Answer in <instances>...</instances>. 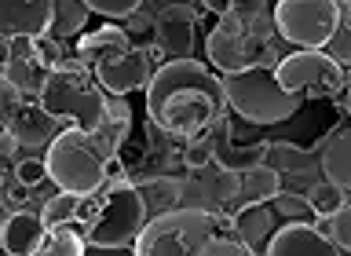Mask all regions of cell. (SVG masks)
I'll list each match as a JSON object with an SVG mask.
<instances>
[{"instance_id":"obj_35","label":"cell","mask_w":351,"mask_h":256,"mask_svg":"<svg viewBox=\"0 0 351 256\" xmlns=\"http://www.w3.org/2000/svg\"><path fill=\"white\" fill-rule=\"evenodd\" d=\"M329 238L340 253H351V202H344L340 213L329 216Z\"/></svg>"},{"instance_id":"obj_44","label":"cell","mask_w":351,"mask_h":256,"mask_svg":"<svg viewBox=\"0 0 351 256\" xmlns=\"http://www.w3.org/2000/svg\"><path fill=\"white\" fill-rule=\"evenodd\" d=\"M4 256H11V253H4Z\"/></svg>"},{"instance_id":"obj_38","label":"cell","mask_w":351,"mask_h":256,"mask_svg":"<svg viewBox=\"0 0 351 256\" xmlns=\"http://www.w3.org/2000/svg\"><path fill=\"white\" fill-rule=\"evenodd\" d=\"M29 194H33V187H22V183L15 180V183H11V191L4 194V202L19 205V209H26V205H29Z\"/></svg>"},{"instance_id":"obj_1","label":"cell","mask_w":351,"mask_h":256,"mask_svg":"<svg viewBox=\"0 0 351 256\" xmlns=\"http://www.w3.org/2000/svg\"><path fill=\"white\" fill-rule=\"evenodd\" d=\"M147 117L180 143L205 136L227 117L223 77L197 59L161 62L147 84Z\"/></svg>"},{"instance_id":"obj_11","label":"cell","mask_w":351,"mask_h":256,"mask_svg":"<svg viewBox=\"0 0 351 256\" xmlns=\"http://www.w3.org/2000/svg\"><path fill=\"white\" fill-rule=\"evenodd\" d=\"M197 44V15L191 4H165L154 19V51L172 59H194Z\"/></svg>"},{"instance_id":"obj_42","label":"cell","mask_w":351,"mask_h":256,"mask_svg":"<svg viewBox=\"0 0 351 256\" xmlns=\"http://www.w3.org/2000/svg\"><path fill=\"white\" fill-rule=\"evenodd\" d=\"M4 216H8V205H4V194H0V224H4Z\"/></svg>"},{"instance_id":"obj_17","label":"cell","mask_w":351,"mask_h":256,"mask_svg":"<svg viewBox=\"0 0 351 256\" xmlns=\"http://www.w3.org/2000/svg\"><path fill=\"white\" fill-rule=\"evenodd\" d=\"M213 143H216V165H219V169L238 172V176L249 172V169H256V165H263V158L271 154V143H267V139H252V143L230 139L227 117L213 128Z\"/></svg>"},{"instance_id":"obj_32","label":"cell","mask_w":351,"mask_h":256,"mask_svg":"<svg viewBox=\"0 0 351 256\" xmlns=\"http://www.w3.org/2000/svg\"><path fill=\"white\" fill-rule=\"evenodd\" d=\"M322 51H329L340 66H351V8H340V19H337V30L329 44Z\"/></svg>"},{"instance_id":"obj_24","label":"cell","mask_w":351,"mask_h":256,"mask_svg":"<svg viewBox=\"0 0 351 256\" xmlns=\"http://www.w3.org/2000/svg\"><path fill=\"white\" fill-rule=\"evenodd\" d=\"M132 37L125 30H117V26H103V30H95V33H88V37L77 40V59H81L88 70L99 62V59H106V55H114L121 48H128Z\"/></svg>"},{"instance_id":"obj_26","label":"cell","mask_w":351,"mask_h":256,"mask_svg":"<svg viewBox=\"0 0 351 256\" xmlns=\"http://www.w3.org/2000/svg\"><path fill=\"white\" fill-rule=\"evenodd\" d=\"M84 235L77 227L70 224H62V227H51L48 231V238H44V246L37 256H84Z\"/></svg>"},{"instance_id":"obj_43","label":"cell","mask_w":351,"mask_h":256,"mask_svg":"<svg viewBox=\"0 0 351 256\" xmlns=\"http://www.w3.org/2000/svg\"><path fill=\"white\" fill-rule=\"evenodd\" d=\"M344 88H351V77H348V84H344Z\"/></svg>"},{"instance_id":"obj_14","label":"cell","mask_w":351,"mask_h":256,"mask_svg":"<svg viewBox=\"0 0 351 256\" xmlns=\"http://www.w3.org/2000/svg\"><path fill=\"white\" fill-rule=\"evenodd\" d=\"M44 238H48V224H44V216L33 213L29 205L8 213L4 224H0V249L11 253V256H37Z\"/></svg>"},{"instance_id":"obj_33","label":"cell","mask_w":351,"mask_h":256,"mask_svg":"<svg viewBox=\"0 0 351 256\" xmlns=\"http://www.w3.org/2000/svg\"><path fill=\"white\" fill-rule=\"evenodd\" d=\"M22 103H26V95H22L11 81H4V77H0V132H8V125L15 121V114L22 110Z\"/></svg>"},{"instance_id":"obj_22","label":"cell","mask_w":351,"mask_h":256,"mask_svg":"<svg viewBox=\"0 0 351 256\" xmlns=\"http://www.w3.org/2000/svg\"><path fill=\"white\" fill-rule=\"evenodd\" d=\"M194 180L202 183V191H205V209H208V213L219 216V209H227V205L238 202V172L219 169V165L213 161L208 169L194 172Z\"/></svg>"},{"instance_id":"obj_15","label":"cell","mask_w":351,"mask_h":256,"mask_svg":"<svg viewBox=\"0 0 351 256\" xmlns=\"http://www.w3.org/2000/svg\"><path fill=\"white\" fill-rule=\"evenodd\" d=\"M70 125H73V121L48 114V110H44L37 99H33V103H22V110L15 114V121L8 125V132L19 139V147L37 150V147H48V143L59 136V132H66Z\"/></svg>"},{"instance_id":"obj_19","label":"cell","mask_w":351,"mask_h":256,"mask_svg":"<svg viewBox=\"0 0 351 256\" xmlns=\"http://www.w3.org/2000/svg\"><path fill=\"white\" fill-rule=\"evenodd\" d=\"M128 132H132V110H128V99H125V95L106 99V117H103V125L95 128V139H99V147L106 150V158H110V161L121 158V147L128 143Z\"/></svg>"},{"instance_id":"obj_41","label":"cell","mask_w":351,"mask_h":256,"mask_svg":"<svg viewBox=\"0 0 351 256\" xmlns=\"http://www.w3.org/2000/svg\"><path fill=\"white\" fill-rule=\"evenodd\" d=\"M205 8L208 11H223V0H205Z\"/></svg>"},{"instance_id":"obj_39","label":"cell","mask_w":351,"mask_h":256,"mask_svg":"<svg viewBox=\"0 0 351 256\" xmlns=\"http://www.w3.org/2000/svg\"><path fill=\"white\" fill-rule=\"evenodd\" d=\"M22 147H19V139L11 136V132H0V161H8V158H15Z\"/></svg>"},{"instance_id":"obj_4","label":"cell","mask_w":351,"mask_h":256,"mask_svg":"<svg viewBox=\"0 0 351 256\" xmlns=\"http://www.w3.org/2000/svg\"><path fill=\"white\" fill-rule=\"evenodd\" d=\"M103 202H99V213L81 227L84 246L92 249H128L136 246L143 224H147V205H143V194L132 180H106L99 187Z\"/></svg>"},{"instance_id":"obj_37","label":"cell","mask_w":351,"mask_h":256,"mask_svg":"<svg viewBox=\"0 0 351 256\" xmlns=\"http://www.w3.org/2000/svg\"><path fill=\"white\" fill-rule=\"evenodd\" d=\"M202 256H252L245 246H241L238 238H223V235H213L208 238V246Z\"/></svg>"},{"instance_id":"obj_36","label":"cell","mask_w":351,"mask_h":256,"mask_svg":"<svg viewBox=\"0 0 351 256\" xmlns=\"http://www.w3.org/2000/svg\"><path fill=\"white\" fill-rule=\"evenodd\" d=\"M15 180L22 183V187H37L48 180V165H44V158H22L19 165H15Z\"/></svg>"},{"instance_id":"obj_13","label":"cell","mask_w":351,"mask_h":256,"mask_svg":"<svg viewBox=\"0 0 351 256\" xmlns=\"http://www.w3.org/2000/svg\"><path fill=\"white\" fill-rule=\"evenodd\" d=\"M48 73L51 66L44 62V55L37 48V40H11V59H8V70L0 73L4 81H11L22 95L37 99L48 84Z\"/></svg>"},{"instance_id":"obj_8","label":"cell","mask_w":351,"mask_h":256,"mask_svg":"<svg viewBox=\"0 0 351 256\" xmlns=\"http://www.w3.org/2000/svg\"><path fill=\"white\" fill-rule=\"evenodd\" d=\"M337 0H278L274 8V30L296 51H322L337 30Z\"/></svg>"},{"instance_id":"obj_2","label":"cell","mask_w":351,"mask_h":256,"mask_svg":"<svg viewBox=\"0 0 351 256\" xmlns=\"http://www.w3.org/2000/svg\"><path fill=\"white\" fill-rule=\"evenodd\" d=\"M223 95H227V110L234 117L249 121V125H263V128L285 125L304 103L300 95L285 92L278 84L274 62L252 66V70H241V73H227Z\"/></svg>"},{"instance_id":"obj_31","label":"cell","mask_w":351,"mask_h":256,"mask_svg":"<svg viewBox=\"0 0 351 256\" xmlns=\"http://www.w3.org/2000/svg\"><path fill=\"white\" fill-rule=\"evenodd\" d=\"M216 161V143H213V132H205V136H194L183 143V165L191 172H202L208 165Z\"/></svg>"},{"instance_id":"obj_40","label":"cell","mask_w":351,"mask_h":256,"mask_svg":"<svg viewBox=\"0 0 351 256\" xmlns=\"http://www.w3.org/2000/svg\"><path fill=\"white\" fill-rule=\"evenodd\" d=\"M8 59H11V40H4V37H0V73L8 70Z\"/></svg>"},{"instance_id":"obj_34","label":"cell","mask_w":351,"mask_h":256,"mask_svg":"<svg viewBox=\"0 0 351 256\" xmlns=\"http://www.w3.org/2000/svg\"><path fill=\"white\" fill-rule=\"evenodd\" d=\"M84 4L92 15H103V19H132L143 0H84Z\"/></svg>"},{"instance_id":"obj_5","label":"cell","mask_w":351,"mask_h":256,"mask_svg":"<svg viewBox=\"0 0 351 256\" xmlns=\"http://www.w3.org/2000/svg\"><path fill=\"white\" fill-rule=\"evenodd\" d=\"M216 235V213L208 209H172L150 216L136 238V256H202Z\"/></svg>"},{"instance_id":"obj_7","label":"cell","mask_w":351,"mask_h":256,"mask_svg":"<svg viewBox=\"0 0 351 256\" xmlns=\"http://www.w3.org/2000/svg\"><path fill=\"white\" fill-rule=\"evenodd\" d=\"M88 73L92 70L73 55L66 66H59V70L48 73V84H44V92L37 95V103L48 110V114H55V117L73 121L77 128L95 132L99 125H103V117H106V95L88 81Z\"/></svg>"},{"instance_id":"obj_21","label":"cell","mask_w":351,"mask_h":256,"mask_svg":"<svg viewBox=\"0 0 351 256\" xmlns=\"http://www.w3.org/2000/svg\"><path fill=\"white\" fill-rule=\"evenodd\" d=\"M278 194H282V176L274 172L271 165H256V169L238 176V202H234V209L274 202Z\"/></svg>"},{"instance_id":"obj_3","label":"cell","mask_w":351,"mask_h":256,"mask_svg":"<svg viewBox=\"0 0 351 256\" xmlns=\"http://www.w3.org/2000/svg\"><path fill=\"white\" fill-rule=\"evenodd\" d=\"M44 165H48V180L59 187V191L92 194L106 183L110 158H106V150L99 147L95 132H84V128L70 125L48 143Z\"/></svg>"},{"instance_id":"obj_6","label":"cell","mask_w":351,"mask_h":256,"mask_svg":"<svg viewBox=\"0 0 351 256\" xmlns=\"http://www.w3.org/2000/svg\"><path fill=\"white\" fill-rule=\"evenodd\" d=\"M274 11L256 26H238L219 15V22L213 26V33L205 37V55H208V66L219 73H241V70H252V66H263V62H274Z\"/></svg>"},{"instance_id":"obj_16","label":"cell","mask_w":351,"mask_h":256,"mask_svg":"<svg viewBox=\"0 0 351 256\" xmlns=\"http://www.w3.org/2000/svg\"><path fill=\"white\" fill-rule=\"evenodd\" d=\"M263 256H340V249L333 246V238L311 224H285L274 231Z\"/></svg>"},{"instance_id":"obj_30","label":"cell","mask_w":351,"mask_h":256,"mask_svg":"<svg viewBox=\"0 0 351 256\" xmlns=\"http://www.w3.org/2000/svg\"><path fill=\"white\" fill-rule=\"evenodd\" d=\"M307 202H311V209L318 213V220H329L333 213H340V209H344V191H340V187H333L329 180H322V183H315L311 187V194H307Z\"/></svg>"},{"instance_id":"obj_20","label":"cell","mask_w":351,"mask_h":256,"mask_svg":"<svg viewBox=\"0 0 351 256\" xmlns=\"http://www.w3.org/2000/svg\"><path fill=\"white\" fill-rule=\"evenodd\" d=\"M318 172L340 191H351V128H340L326 143L322 158H318Z\"/></svg>"},{"instance_id":"obj_28","label":"cell","mask_w":351,"mask_h":256,"mask_svg":"<svg viewBox=\"0 0 351 256\" xmlns=\"http://www.w3.org/2000/svg\"><path fill=\"white\" fill-rule=\"evenodd\" d=\"M274 216H282L285 224H318V213L311 209V202H307L304 194H278L274 198Z\"/></svg>"},{"instance_id":"obj_18","label":"cell","mask_w":351,"mask_h":256,"mask_svg":"<svg viewBox=\"0 0 351 256\" xmlns=\"http://www.w3.org/2000/svg\"><path fill=\"white\" fill-rule=\"evenodd\" d=\"M274 213L267 205H241L234 209V238L245 246L252 256L267 253V242L274 238Z\"/></svg>"},{"instance_id":"obj_29","label":"cell","mask_w":351,"mask_h":256,"mask_svg":"<svg viewBox=\"0 0 351 256\" xmlns=\"http://www.w3.org/2000/svg\"><path fill=\"white\" fill-rule=\"evenodd\" d=\"M223 19L238 22V26H256L271 15L267 11V0H223V11H219Z\"/></svg>"},{"instance_id":"obj_10","label":"cell","mask_w":351,"mask_h":256,"mask_svg":"<svg viewBox=\"0 0 351 256\" xmlns=\"http://www.w3.org/2000/svg\"><path fill=\"white\" fill-rule=\"evenodd\" d=\"M95 81L103 92L110 95H132V92H147L150 77H154V62H150V51L139 48V44H128L106 59H99L92 66Z\"/></svg>"},{"instance_id":"obj_25","label":"cell","mask_w":351,"mask_h":256,"mask_svg":"<svg viewBox=\"0 0 351 256\" xmlns=\"http://www.w3.org/2000/svg\"><path fill=\"white\" fill-rule=\"evenodd\" d=\"M88 15H92V11H88L84 0H51V30H48V37H55V40L77 37V33L84 30Z\"/></svg>"},{"instance_id":"obj_12","label":"cell","mask_w":351,"mask_h":256,"mask_svg":"<svg viewBox=\"0 0 351 256\" xmlns=\"http://www.w3.org/2000/svg\"><path fill=\"white\" fill-rule=\"evenodd\" d=\"M51 30V0H0V37L37 40Z\"/></svg>"},{"instance_id":"obj_27","label":"cell","mask_w":351,"mask_h":256,"mask_svg":"<svg viewBox=\"0 0 351 256\" xmlns=\"http://www.w3.org/2000/svg\"><path fill=\"white\" fill-rule=\"evenodd\" d=\"M77 209H81V194H73V191H59V194H51L48 202L40 205V216H44V224L51 227H62V224H77Z\"/></svg>"},{"instance_id":"obj_23","label":"cell","mask_w":351,"mask_h":256,"mask_svg":"<svg viewBox=\"0 0 351 256\" xmlns=\"http://www.w3.org/2000/svg\"><path fill=\"white\" fill-rule=\"evenodd\" d=\"M139 194H143V205H147V220L172 213L183 202V180H176V176H147Z\"/></svg>"},{"instance_id":"obj_9","label":"cell","mask_w":351,"mask_h":256,"mask_svg":"<svg viewBox=\"0 0 351 256\" xmlns=\"http://www.w3.org/2000/svg\"><path fill=\"white\" fill-rule=\"evenodd\" d=\"M274 77L285 92L300 99H337L348 84V73L329 51H293L278 59Z\"/></svg>"}]
</instances>
